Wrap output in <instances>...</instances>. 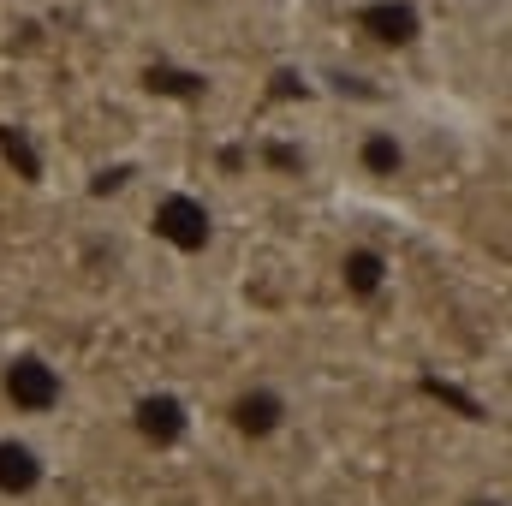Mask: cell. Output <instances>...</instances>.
I'll list each match as a JSON object with an SVG mask.
<instances>
[{"label": "cell", "instance_id": "6da1fadb", "mask_svg": "<svg viewBox=\"0 0 512 506\" xmlns=\"http://www.w3.org/2000/svg\"><path fill=\"white\" fill-rule=\"evenodd\" d=\"M66 370L48 358V352H36V346H18V352H6L0 358V399H6V411L12 417H54L60 405H66Z\"/></svg>", "mask_w": 512, "mask_h": 506}, {"label": "cell", "instance_id": "7a4b0ae2", "mask_svg": "<svg viewBox=\"0 0 512 506\" xmlns=\"http://www.w3.org/2000/svg\"><path fill=\"white\" fill-rule=\"evenodd\" d=\"M292 393L280 387V381H268V376H256L245 381L233 399H227V423H233V435L239 441H251V447H268V441H280L286 429H292Z\"/></svg>", "mask_w": 512, "mask_h": 506}, {"label": "cell", "instance_id": "3957f363", "mask_svg": "<svg viewBox=\"0 0 512 506\" xmlns=\"http://www.w3.org/2000/svg\"><path fill=\"white\" fill-rule=\"evenodd\" d=\"M417 167V149H411V131L393 126V120H364L352 131V173L370 179V185H399L411 179Z\"/></svg>", "mask_w": 512, "mask_h": 506}, {"label": "cell", "instance_id": "277c9868", "mask_svg": "<svg viewBox=\"0 0 512 506\" xmlns=\"http://www.w3.org/2000/svg\"><path fill=\"white\" fill-rule=\"evenodd\" d=\"M149 227L161 245H173L179 256H203L215 245V209L191 191H161L155 209H149Z\"/></svg>", "mask_w": 512, "mask_h": 506}, {"label": "cell", "instance_id": "5b68a950", "mask_svg": "<svg viewBox=\"0 0 512 506\" xmlns=\"http://www.w3.org/2000/svg\"><path fill=\"white\" fill-rule=\"evenodd\" d=\"M131 429L149 453H173L191 441V399L173 393V387H149L131 399Z\"/></svg>", "mask_w": 512, "mask_h": 506}, {"label": "cell", "instance_id": "8992f818", "mask_svg": "<svg viewBox=\"0 0 512 506\" xmlns=\"http://www.w3.org/2000/svg\"><path fill=\"white\" fill-rule=\"evenodd\" d=\"M48 477H54V465H48V447L42 441H30L24 429H6L0 435V501H36L42 489H48Z\"/></svg>", "mask_w": 512, "mask_h": 506}, {"label": "cell", "instance_id": "52a82bcc", "mask_svg": "<svg viewBox=\"0 0 512 506\" xmlns=\"http://www.w3.org/2000/svg\"><path fill=\"white\" fill-rule=\"evenodd\" d=\"M352 24L364 30V42L393 48V54H405V48L423 42V6L417 0H364L352 12Z\"/></svg>", "mask_w": 512, "mask_h": 506}, {"label": "cell", "instance_id": "ba28073f", "mask_svg": "<svg viewBox=\"0 0 512 506\" xmlns=\"http://www.w3.org/2000/svg\"><path fill=\"white\" fill-rule=\"evenodd\" d=\"M334 280L352 304H376L387 286H393V256L382 245H346L340 262H334Z\"/></svg>", "mask_w": 512, "mask_h": 506}, {"label": "cell", "instance_id": "9c48e42d", "mask_svg": "<svg viewBox=\"0 0 512 506\" xmlns=\"http://www.w3.org/2000/svg\"><path fill=\"white\" fill-rule=\"evenodd\" d=\"M459 506H507V495H501V489H471Z\"/></svg>", "mask_w": 512, "mask_h": 506}]
</instances>
